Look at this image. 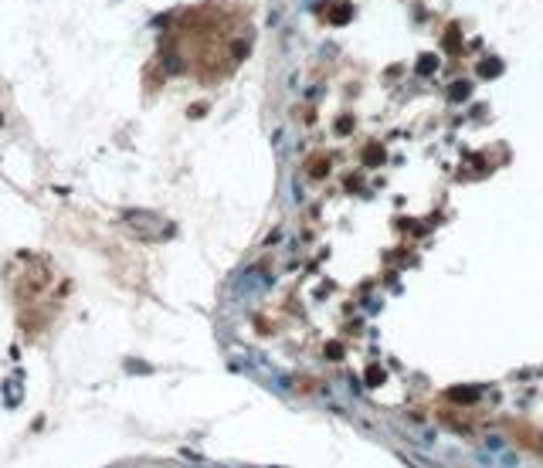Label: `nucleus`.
<instances>
[{"label":"nucleus","mask_w":543,"mask_h":468,"mask_svg":"<svg viewBox=\"0 0 543 468\" xmlns=\"http://www.w3.org/2000/svg\"><path fill=\"white\" fill-rule=\"evenodd\" d=\"M133 231H139L143 238H160V234H167V224L160 221V217H153V214H139V211H126L123 217Z\"/></svg>","instance_id":"obj_1"},{"label":"nucleus","mask_w":543,"mask_h":468,"mask_svg":"<svg viewBox=\"0 0 543 468\" xmlns=\"http://www.w3.org/2000/svg\"><path fill=\"white\" fill-rule=\"evenodd\" d=\"M452 404H479L482 401V387H475V383H458V387H448V394H445Z\"/></svg>","instance_id":"obj_2"},{"label":"nucleus","mask_w":543,"mask_h":468,"mask_svg":"<svg viewBox=\"0 0 543 468\" xmlns=\"http://www.w3.org/2000/svg\"><path fill=\"white\" fill-rule=\"evenodd\" d=\"M326 17H329V24H346V21L353 17V7H350V4H343V0H339V4H333V7L326 11Z\"/></svg>","instance_id":"obj_3"},{"label":"nucleus","mask_w":543,"mask_h":468,"mask_svg":"<svg viewBox=\"0 0 543 468\" xmlns=\"http://www.w3.org/2000/svg\"><path fill=\"white\" fill-rule=\"evenodd\" d=\"M445 48H448V51H462V27H458V24H452V27L445 31Z\"/></svg>","instance_id":"obj_4"},{"label":"nucleus","mask_w":543,"mask_h":468,"mask_svg":"<svg viewBox=\"0 0 543 468\" xmlns=\"http://www.w3.org/2000/svg\"><path fill=\"white\" fill-rule=\"evenodd\" d=\"M469 95H472V85H469V82H455L452 89H448V99L452 102H465Z\"/></svg>","instance_id":"obj_5"},{"label":"nucleus","mask_w":543,"mask_h":468,"mask_svg":"<svg viewBox=\"0 0 543 468\" xmlns=\"http://www.w3.org/2000/svg\"><path fill=\"white\" fill-rule=\"evenodd\" d=\"M499 71H502V61H499V58H486V61L479 65V75L482 78H496Z\"/></svg>","instance_id":"obj_6"},{"label":"nucleus","mask_w":543,"mask_h":468,"mask_svg":"<svg viewBox=\"0 0 543 468\" xmlns=\"http://www.w3.org/2000/svg\"><path fill=\"white\" fill-rule=\"evenodd\" d=\"M363 163H367V167H380V163H384V149H380V146H367V149H363Z\"/></svg>","instance_id":"obj_7"},{"label":"nucleus","mask_w":543,"mask_h":468,"mask_svg":"<svg viewBox=\"0 0 543 468\" xmlns=\"http://www.w3.org/2000/svg\"><path fill=\"white\" fill-rule=\"evenodd\" d=\"M431 71H438V58H435V55H421L418 58V75H431Z\"/></svg>","instance_id":"obj_8"},{"label":"nucleus","mask_w":543,"mask_h":468,"mask_svg":"<svg viewBox=\"0 0 543 468\" xmlns=\"http://www.w3.org/2000/svg\"><path fill=\"white\" fill-rule=\"evenodd\" d=\"M404 435L414 438L418 445H431V441H435V435H431V431H414V427H404Z\"/></svg>","instance_id":"obj_9"},{"label":"nucleus","mask_w":543,"mask_h":468,"mask_svg":"<svg viewBox=\"0 0 543 468\" xmlns=\"http://www.w3.org/2000/svg\"><path fill=\"white\" fill-rule=\"evenodd\" d=\"M367 383H370V387H380V383H384V370L370 367V370H367Z\"/></svg>","instance_id":"obj_10"},{"label":"nucleus","mask_w":543,"mask_h":468,"mask_svg":"<svg viewBox=\"0 0 543 468\" xmlns=\"http://www.w3.org/2000/svg\"><path fill=\"white\" fill-rule=\"evenodd\" d=\"M326 357H329V360H343V346H339V343H329V346H326Z\"/></svg>","instance_id":"obj_11"},{"label":"nucleus","mask_w":543,"mask_h":468,"mask_svg":"<svg viewBox=\"0 0 543 468\" xmlns=\"http://www.w3.org/2000/svg\"><path fill=\"white\" fill-rule=\"evenodd\" d=\"M326 170H329V163H326V160H319V163H313V167H309V173H313V177H323Z\"/></svg>","instance_id":"obj_12"},{"label":"nucleus","mask_w":543,"mask_h":468,"mask_svg":"<svg viewBox=\"0 0 543 468\" xmlns=\"http://www.w3.org/2000/svg\"><path fill=\"white\" fill-rule=\"evenodd\" d=\"M350 126H353L350 119H339V123H336V133H339V136H346V133H350Z\"/></svg>","instance_id":"obj_13"}]
</instances>
